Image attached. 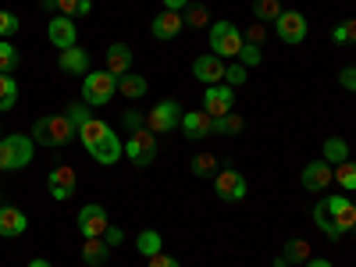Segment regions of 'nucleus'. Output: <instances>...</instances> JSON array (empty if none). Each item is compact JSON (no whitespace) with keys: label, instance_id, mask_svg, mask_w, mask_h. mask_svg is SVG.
Returning a JSON list of instances; mask_svg holds the SVG:
<instances>
[{"label":"nucleus","instance_id":"nucleus-10","mask_svg":"<svg viewBox=\"0 0 356 267\" xmlns=\"http://www.w3.org/2000/svg\"><path fill=\"white\" fill-rule=\"evenodd\" d=\"M178 122H182V111H178L175 100H161L157 107H150V114H146V129L150 132H175Z\"/></svg>","mask_w":356,"mask_h":267},{"label":"nucleus","instance_id":"nucleus-52","mask_svg":"<svg viewBox=\"0 0 356 267\" xmlns=\"http://www.w3.org/2000/svg\"><path fill=\"white\" fill-rule=\"evenodd\" d=\"M0 139H4V129H0Z\"/></svg>","mask_w":356,"mask_h":267},{"label":"nucleus","instance_id":"nucleus-36","mask_svg":"<svg viewBox=\"0 0 356 267\" xmlns=\"http://www.w3.org/2000/svg\"><path fill=\"white\" fill-rule=\"evenodd\" d=\"M239 65H246V68H257L260 61H264V47H257V43H243V50H239V57H235Z\"/></svg>","mask_w":356,"mask_h":267},{"label":"nucleus","instance_id":"nucleus-28","mask_svg":"<svg viewBox=\"0 0 356 267\" xmlns=\"http://www.w3.org/2000/svg\"><path fill=\"white\" fill-rule=\"evenodd\" d=\"M211 132L214 136H239L243 132V118L239 114H225V118H214V122H211Z\"/></svg>","mask_w":356,"mask_h":267},{"label":"nucleus","instance_id":"nucleus-38","mask_svg":"<svg viewBox=\"0 0 356 267\" xmlns=\"http://www.w3.org/2000/svg\"><path fill=\"white\" fill-rule=\"evenodd\" d=\"M18 25H22V22H18L11 11H0V36H4V40H11V36L18 33Z\"/></svg>","mask_w":356,"mask_h":267},{"label":"nucleus","instance_id":"nucleus-1","mask_svg":"<svg viewBox=\"0 0 356 267\" xmlns=\"http://www.w3.org/2000/svg\"><path fill=\"white\" fill-rule=\"evenodd\" d=\"M79 139L86 146V154L93 157L97 164H118L125 154V146H122V136H118L107 122H100V118H93V122H86L79 129Z\"/></svg>","mask_w":356,"mask_h":267},{"label":"nucleus","instance_id":"nucleus-32","mask_svg":"<svg viewBox=\"0 0 356 267\" xmlns=\"http://www.w3.org/2000/svg\"><path fill=\"white\" fill-rule=\"evenodd\" d=\"M253 15H257V22H278L282 4L278 0H253Z\"/></svg>","mask_w":356,"mask_h":267},{"label":"nucleus","instance_id":"nucleus-35","mask_svg":"<svg viewBox=\"0 0 356 267\" xmlns=\"http://www.w3.org/2000/svg\"><path fill=\"white\" fill-rule=\"evenodd\" d=\"M65 114H68V122H72L75 136H79V129H82L86 122H93V114H89V107H86V104H68V107H65Z\"/></svg>","mask_w":356,"mask_h":267},{"label":"nucleus","instance_id":"nucleus-20","mask_svg":"<svg viewBox=\"0 0 356 267\" xmlns=\"http://www.w3.org/2000/svg\"><path fill=\"white\" fill-rule=\"evenodd\" d=\"M57 68L68 72V75H89V54L82 47H72V50H61L57 54Z\"/></svg>","mask_w":356,"mask_h":267},{"label":"nucleus","instance_id":"nucleus-51","mask_svg":"<svg viewBox=\"0 0 356 267\" xmlns=\"http://www.w3.org/2000/svg\"><path fill=\"white\" fill-rule=\"evenodd\" d=\"M275 267H292V264H289L285 257H278V260H275Z\"/></svg>","mask_w":356,"mask_h":267},{"label":"nucleus","instance_id":"nucleus-3","mask_svg":"<svg viewBox=\"0 0 356 267\" xmlns=\"http://www.w3.org/2000/svg\"><path fill=\"white\" fill-rule=\"evenodd\" d=\"M33 154H36L33 136H4L0 139V171H18L33 164Z\"/></svg>","mask_w":356,"mask_h":267},{"label":"nucleus","instance_id":"nucleus-12","mask_svg":"<svg viewBox=\"0 0 356 267\" xmlns=\"http://www.w3.org/2000/svg\"><path fill=\"white\" fill-rule=\"evenodd\" d=\"M232 104H235V93H232V86H207V93H203V111L211 114V118H225L232 114Z\"/></svg>","mask_w":356,"mask_h":267},{"label":"nucleus","instance_id":"nucleus-30","mask_svg":"<svg viewBox=\"0 0 356 267\" xmlns=\"http://www.w3.org/2000/svg\"><path fill=\"white\" fill-rule=\"evenodd\" d=\"M18 104V82L0 72V111H11Z\"/></svg>","mask_w":356,"mask_h":267},{"label":"nucleus","instance_id":"nucleus-34","mask_svg":"<svg viewBox=\"0 0 356 267\" xmlns=\"http://www.w3.org/2000/svg\"><path fill=\"white\" fill-rule=\"evenodd\" d=\"M18 61H22V57H18V50L11 47V40H0V72L11 75V72L18 68Z\"/></svg>","mask_w":356,"mask_h":267},{"label":"nucleus","instance_id":"nucleus-16","mask_svg":"<svg viewBox=\"0 0 356 267\" xmlns=\"http://www.w3.org/2000/svg\"><path fill=\"white\" fill-rule=\"evenodd\" d=\"M324 211L335 218V225H339L342 232H353V228H356V203H353V200H346V196H328V200H324Z\"/></svg>","mask_w":356,"mask_h":267},{"label":"nucleus","instance_id":"nucleus-6","mask_svg":"<svg viewBox=\"0 0 356 267\" xmlns=\"http://www.w3.org/2000/svg\"><path fill=\"white\" fill-rule=\"evenodd\" d=\"M214 193H218V200H225V203H243L246 193H250V186H246L243 171L221 168V171L214 175Z\"/></svg>","mask_w":356,"mask_h":267},{"label":"nucleus","instance_id":"nucleus-27","mask_svg":"<svg viewBox=\"0 0 356 267\" xmlns=\"http://www.w3.org/2000/svg\"><path fill=\"white\" fill-rule=\"evenodd\" d=\"M161 246H164V239H161V232H154V228H143L139 232V239H136V250L150 260L154 253H161Z\"/></svg>","mask_w":356,"mask_h":267},{"label":"nucleus","instance_id":"nucleus-49","mask_svg":"<svg viewBox=\"0 0 356 267\" xmlns=\"http://www.w3.org/2000/svg\"><path fill=\"white\" fill-rule=\"evenodd\" d=\"M29 267H50V260H43V257H36L33 264H29Z\"/></svg>","mask_w":356,"mask_h":267},{"label":"nucleus","instance_id":"nucleus-23","mask_svg":"<svg viewBox=\"0 0 356 267\" xmlns=\"http://www.w3.org/2000/svg\"><path fill=\"white\" fill-rule=\"evenodd\" d=\"M321 161H328L332 168L342 164V161H349V146H346V139H339V136H328V139H324V146H321Z\"/></svg>","mask_w":356,"mask_h":267},{"label":"nucleus","instance_id":"nucleus-25","mask_svg":"<svg viewBox=\"0 0 356 267\" xmlns=\"http://www.w3.org/2000/svg\"><path fill=\"white\" fill-rule=\"evenodd\" d=\"M146 86H150V82H146L143 75H122V79H118V93H122L125 100H139L143 93H146Z\"/></svg>","mask_w":356,"mask_h":267},{"label":"nucleus","instance_id":"nucleus-2","mask_svg":"<svg viewBox=\"0 0 356 267\" xmlns=\"http://www.w3.org/2000/svg\"><path fill=\"white\" fill-rule=\"evenodd\" d=\"M75 139V129L68 122V114H43L36 118V125H33V143L36 146H68Z\"/></svg>","mask_w":356,"mask_h":267},{"label":"nucleus","instance_id":"nucleus-24","mask_svg":"<svg viewBox=\"0 0 356 267\" xmlns=\"http://www.w3.org/2000/svg\"><path fill=\"white\" fill-rule=\"evenodd\" d=\"M314 225H317V228H321L324 235H328V239H332V243H339V239H342V235H346V232H342V228L335 225V218H332L328 211H324V200H321V203L314 207Z\"/></svg>","mask_w":356,"mask_h":267},{"label":"nucleus","instance_id":"nucleus-15","mask_svg":"<svg viewBox=\"0 0 356 267\" xmlns=\"http://www.w3.org/2000/svg\"><path fill=\"white\" fill-rule=\"evenodd\" d=\"M47 36H50V43H54L57 50H72L75 40H79V29H75L72 18L57 15V18H50V25H47Z\"/></svg>","mask_w":356,"mask_h":267},{"label":"nucleus","instance_id":"nucleus-9","mask_svg":"<svg viewBox=\"0 0 356 267\" xmlns=\"http://www.w3.org/2000/svg\"><path fill=\"white\" fill-rule=\"evenodd\" d=\"M47 189H50V196H54L57 203L72 200L75 189H79V175H75V168H72V164H57V168H50V175H47Z\"/></svg>","mask_w":356,"mask_h":267},{"label":"nucleus","instance_id":"nucleus-11","mask_svg":"<svg viewBox=\"0 0 356 267\" xmlns=\"http://www.w3.org/2000/svg\"><path fill=\"white\" fill-rule=\"evenodd\" d=\"M275 33H278L282 43H292V47L303 43L307 40V18L300 11H282L278 22H275Z\"/></svg>","mask_w":356,"mask_h":267},{"label":"nucleus","instance_id":"nucleus-44","mask_svg":"<svg viewBox=\"0 0 356 267\" xmlns=\"http://www.w3.org/2000/svg\"><path fill=\"white\" fill-rule=\"evenodd\" d=\"M57 11L65 18H79V0H57Z\"/></svg>","mask_w":356,"mask_h":267},{"label":"nucleus","instance_id":"nucleus-4","mask_svg":"<svg viewBox=\"0 0 356 267\" xmlns=\"http://www.w3.org/2000/svg\"><path fill=\"white\" fill-rule=\"evenodd\" d=\"M114 93H118V79L107 68L104 72H89L82 79V104L86 107H104V104L114 100Z\"/></svg>","mask_w":356,"mask_h":267},{"label":"nucleus","instance_id":"nucleus-45","mask_svg":"<svg viewBox=\"0 0 356 267\" xmlns=\"http://www.w3.org/2000/svg\"><path fill=\"white\" fill-rule=\"evenodd\" d=\"M342 36H346V43H356V18L342 22Z\"/></svg>","mask_w":356,"mask_h":267},{"label":"nucleus","instance_id":"nucleus-14","mask_svg":"<svg viewBox=\"0 0 356 267\" xmlns=\"http://www.w3.org/2000/svg\"><path fill=\"white\" fill-rule=\"evenodd\" d=\"M225 61H221V57L218 54H200L196 57V61H193V75L203 82V86H218L221 79H225Z\"/></svg>","mask_w":356,"mask_h":267},{"label":"nucleus","instance_id":"nucleus-42","mask_svg":"<svg viewBox=\"0 0 356 267\" xmlns=\"http://www.w3.org/2000/svg\"><path fill=\"white\" fill-rule=\"evenodd\" d=\"M104 243H107L111 250H114V246H122V243H125V232L118 228V225H111V228L104 232Z\"/></svg>","mask_w":356,"mask_h":267},{"label":"nucleus","instance_id":"nucleus-8","mask_svg":"<svg viewBox=\"0 0 356 267\" xmlns=\"http://www.w3.org/2000/svg\"><path fill=\"white\" fill-rule=\"evenodd\" d=\"M75 225H79V232H82V239H100V235L111 228L107 207H104V203H86L82 211H79V218H75Z\"/></svg>","mask_w":356,"mask_h":267},{"label":"nucleus","instance_id":"nucleus-41","mask_svg":"<svg viewBox=\"0 0 356 267\" xmlns=\"http://www.w3.org/2000/svg\"><path fill=\"white\" fill-rule=\"evenodd\" d=\"M125 129H129V136H132V132H139V129H146V114L129 111V114H125Z\"/></svg>","mask_w":356,"mask_h":267},{"label":"nucleus","instance_id":"nucleus-13","mask_svg":"<svg viewBox=\"0 0 356 267\" xmlns=\"http://www.w3.org/2000/svg\"><path fill=\"white\" fill-rule=\"evenodd\" d=\"M300 182H303V189H310V193H324V189L335 182V168H332L328 161H314V164L303 168Z\"/></svg>","mask_w":356,"mask_h":267},{"label":"nucleus","instance_id":"nucleus-53","mask_svg":"<svg viewBox=\"0 0 356 267\" xmlns=\"http://www.w3.org/2000/svg\"><path fill=\"white\" fill-rule=\"evenodd\" d=\"M353 232H356V228H353Z\"/></svg>","mask_w":356,"mask_h":267},{"label":"nucleus","instance_id":"nucleus-22","mask_svg":"<svg viewBox=\"0 0 356 267\" xmlns=\"http://www.w3.org/2000/svg\"><path fill=\"white\" fill-rule=\"evenodd\" d=\"M82 260H86V267H104L111 260V246L104 243V235L100 239H86L82 243Z\"/></svg>","mask_w":356,"mask_h":267},{"label":"nucleus","instance_id":"nucleus-31","mask_svg":"<svg viewBox=\"0 0 356 267\" xmlns=\"http://www.w3.org/2000/svg\"><path fill=\"white\" fill-rule=\"evenodd\" d=\"M335 182H339L346 193H356V164H353V161L335 164Z\"/></svg>","mask_w":356,"mask_h":267},{"label":"nucleus","instance_id":"nucleus-29","mask_svg":"<svg viewBox=\"0 0 356 267\" xmlns=\"http://www.w3.org/2000/svg\"><path fill=\"white\" fill-rule=\"evenodd\" d=\"M189 168H193V175H196V178H214V175L221 171V168H218V157H214V154H196Z\"/></svg>","mask_w":356,"mask_h":267},{"label":"nucleus","instance_id":"nucleus-7","mask_svg":"<svg viewBox=\"0 0 356 267\" xmlns=\"http://www.w3.org/2000/svg\"><path fill=\"white\" fill-rule=\"evenodd\" d=\"M125 157H129L136 168H150V164H154V157H157V139L150 136V129H139V132L129 136Z\"/></svg>","mask_w":356,"mask_h":267},{"label":"nucleus","instance_id":"nucleus-19","mask_svg":"<svg viewBox=\"0 0 356 267\" xmlns=\"http://www.w3.org/2000/svg\"><path fill=\"white\" fill-rule=\"evenodd\" d=\"M211 122H214V118L207 114V111H186V114H182V132H186V139H207V136H214V132H211Z\"/></svg>","mask_w":356,"mask_h":267},{"label":"nucleus","instance_id":"nucleus-40","mask_svg":"<svg viewBox=\"0 0 356 267\" xmlns=\"http://www.w3.org/2000/svg\"><path fill=\"white\" fill-rule=\"evenodd\" d=\"M339 86L349 89V93H356V65H349V68L339 72Z\"/></svg>","mask_w":356,"mask_h":267},{"label":"nucleus","instance_id":"nucleus-37","mask_svg":"<svg viewBox=\"0 0 356 267\" xmlns=\"http://www.w3.org/2000/svg\"><path fill=\"white\" fill-rule=\"evenodd\" d=\"M246 72H250L246 65H239V61H232V65L225 68V82H228V86H235V89H239V86H246Z\"/></svg>","mask_w":356,"mask_h":267},{"label":"nucleus","instance_id":"nucleus-50","mask_svg":"<svg viewBox=\"0 0 356 267\" xmlns=\"http://www.w3.org/2000/svg\"><path fill=\"white\" fill-rule=\"evenodd\" d=\"M40 4H43L47 11H54V8H57V0H40Z\"/></svg>","mask_w":356,"mask_h":267},{"label":"nucleus","instance_id":"nucleus-48","mask_svg":"<svg viewBox=\"0 0 356 267\" xmlns=\"http://www.w3.org/2000/svg\"><path fill=\"white\" fill-rule=\"evenodd\" d=\"M89 11H93V0H79V18H86Z\"/></svg>","mask_w":356,"mask_h":267},{"label":"nucleus","instance_id":"nucleus-21","mask_svg":"<svg viewBox=\"0 0 356 267\" xmlns=\"http://www.w3.org/2000/svg\"><path fill=\"white\" fill-rule=\"evenodd\" d=\"M104 57H107V72H111L114 79H122V75L132 72V50H129L125 43H111Z\"/></svg>","mask_w":356,"mask_h":267},{"label":"nucleus","instance_id":"nucleus-17","mask_svg":"<svg viewBox=\"0 0 356 267\" xmlns=\"http://www.w3.org/2000/svg\"><path fill=\"white\" fill-rule=\"evenodd\" d=\"M182 15L178 11H161L154 22H150V33H154V40H161V43H168V40H175L178 33H182Z\"/></svg>","mask_w":356,"mask_h":267},{"label":"nucleus","instance_id":"nucleus-33","mask_svg":"<svg viewBox=\"0 0 356 267\" xmlns=\"http://www.w3.org/2000/svg\"><path fill=\"white\" fill-rule=\"evenodd\" d=\"M182 22H186L189 29H207V22H211V11H207L203 4H189V8L182 11Z\"/></svg>","mask_w":356,"mask_h":267},{"label":"nucleus","instance_id":"nucleus-5","mask_svg":"<svg viewBox=\"0 0 356 267\" xmlns=\"http://www.w3.org/2000/svg\"><path fill=\"white\" fill-rule=\"evenodd\" d=\"M243 29H235L232 22H214L211 25V54H218L221 61L225 57H239L243 50Z\"/></svg>","mask_w":356,"mask_h":267},{"label":"nucleus","instance_id":"nucleus-47","mask_svg":"<svg viewBox=\"0 0 356 267\" xmlns=\"http://www.w3.org/2000/svg\"><path fill=\"white\" fill-rule=\"evenodd\" d=\"M303 267H335V264H332V260H324V257H310Z\"/></svg>","mask_w":356,"mask_h":267},{"label":"nucleus","instance_id":"nucleus-46","mask_svg":"<svg viewBox=\"0 0 356 267\" xmlns=\"http://www.w3.org/2000/svg\"><path fill=\"white\" fill-rule=\"evenodd\" d=\"M189 4H193V0H164V11H178V15H182Z\"/></svg>","mask_w":356,"mask_h":267},{"label":"nucleus","instance_id":"nucleus-39","mask_svg":"<svg viewBox=\"0 0 356 267\" xmlns=\"http://www.w3.org/2000/svg\"><path fill=\"white\" fill-rule=\"evenodd\" d=\"M243 40H246V43H257V47H264V40H267V33H264V22L250 25L246 33H243Z\"/></svg>","mask_w":356,"mask_h":267},{"label":"nucleus","instance_id":"nucleus-18","mask_svg":"<svg viewBox=\"0 0 356 267\" xmlns=\"http://www.w3.org/2000/svg\"><path fill=\"white\" fill-rule=\"evenodd\" d=\"M25 228H29V218L22 207H0V235L4 239H18Z\"/></svg>","mask_w":356,"mask_h":267},{"label":"nucleus","instance_id":"nucleus-26","mask_svg":"<svg viewBox=\"0 0 356 267\" xmlns=\"http://www.w3.org/2000/svg\"><path fill=\"white\" fill-rule=\"evenodd\" d=\"M282 257L296 267V264H307V260L314 257V250H310V243H307V239H289V243L282 246Z\"/></svg>","mask_w":356,"mask_h":267},{"label":"nucleus","instance_id":"nucleus-43","mask_svg":"<svg viewBox=\"0 0 356 267\" xmlns=\"http://www.w3.org/2000/svg\"><path fill=\"white\" fill-rule=\"evenodd\" d=\"M150 267H182V264H178V257H168V253L161 250V253L150 257Z\"/></svg>","mask_w":356,"mask_h":267}]
</instances>
